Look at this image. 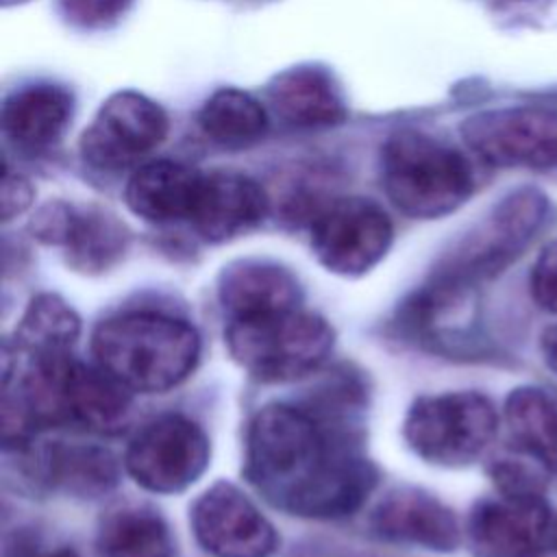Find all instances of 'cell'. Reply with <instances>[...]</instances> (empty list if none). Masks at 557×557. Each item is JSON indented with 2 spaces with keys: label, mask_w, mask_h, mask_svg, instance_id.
Instances as JSON below:
<instances>
[{
  "label": "cell",
  "mask_w": 557,
  "mask_h": 557,
  "mask_svg": "<svg viewBox=\"0 0 557 557\" xmlns=\"http://www.w3.org/2000/svg\"><path fill=\"white\" fill-rule=\"evenodd\" d=\"M244 474L274 507L302 518L352 513L374 485V468L329 416L292 405L257 411L246 433Z\"/></svg>",
  "instance_id": "cell-1"
},
{
  "label": "cell",
  "mask_w": 557,
  "mask_h": 557,
  "mask_svg": "<svg viewBox=\"0 0 557 557\" xmlns=\"http://www.w3.org/2000/svg\"><path fill=\"white\" fill-rule=\"evenodd\" d=\"M128 413L131 389L98 363H83L70 352L37 357L15 381V392L4 389V448L22 446L37 431L59 426L115 433Z\"/></svg>",
  "instance_id": "cell-2"
},
{
  "label": "cell",
  "mask_w": 557,
  "mask_h": 557,
  "mask_svg": "<svg viewBox=\"0 0 557 557\" xmlns=\"http://www.w3.org/2000/svg\"><path fill=\"white\" fill-rule=\"evenodd\" d=\"M96 363L131 392L159 394L196 368L200 337L194 326L161 313H124L94 331Z\"/></svg>",
  "instance_id": "cell-3"
},
{
  "label": "cell",
  "mask_w": 557,
  "mask_h": 557,
  "mask_svg": "<svg viewBox=\"0 0 557 557\" xmlns=\"http://www.w3.org/2000/svg\"><path fill=\"white\" fill-rule=\"evenodd\" d=\"M381 183L409 218L433 220L459 209L474 189L472 165L457 148L424 133L392 135L381 150Z\"/></svg>",
  "instance_id": "cell-4"
},
{
  "label": "cell",
  "mask_w": 557,
  "mask_h": 557,
  "mask_svg": "<svg viewBox=\"0 0 557 557\" xmlns=\"http://www.w3.org/2000/svg\"><path fill=\"white\" fill-rule=\"evenodd\" d=\"M226 348L233 361L263 383H283L313 372L329 357L335 333L300 307L259 318L231 320Z\"/></svg>",
  "instance_id": "cell-5"
},
{
  "label": "cell",
  "mask_w": 557,
  "mask_h": 557,
  "mask_svg": "<svg viewBox=\"0 0 557 557\" xmlns=\"http://www.w3.org/2000/svg\"><path fill=\"white\" fill-rule=\"evenodd\" d=\"M548 209V198L535 187L507 194L455 242L433 278L474 289L476 283L496 276L535 239Z\"/></svg>",
  "instance_id": "cell-6"
},
{
  "label": "cell",
  "mask_w": 557,
  "mask_h": 557,
  "mask_svg": "<svg viewBox=\"0 0 557 557\" xmlns=\"http://www.w3.org/2000/svg\"><path fill=\"white\" fill-rule=\"evenodd\" d=\"M498 431L492 400L479 392L426 394L411 403L403 420V440L413 455L442 468L476 461Z\"/></svg>",
  "instance_id": "cell-7"
},
{
  "label": "cell",
  "mask_w": 557,
  "mask_h": 557,
  "mask_svg": "<svg viewBox=\"0 0 557 557\" xmlns=\"http://www.w3.org/2000/svg\"><path fill=\"white\" fill-rule=\"evenodd\" d=\"M466 146L496 168H557V109L513 104L479 111L463 120Z\"/></svg>",
  "instance_id": "cell-8"
},
{
  "label": "cell",
  "mask_w": 557,
  "mask_h": 557,
  "mask_svg": "<svg viewBox=\"0 0 557 557\" xmlns=\"http://www.w3.org/2000/svg\"><path fill=\"white\" fill-rule=\"evenodd\" d=\"M205 431L183 416L148 422L128 444L124 468L137 485L154 494H178L194 485L209 466Z\"/></svg>",
  "instance_id": "cell-9"
},
{
  "label": "cell",
  "mask_w": 557,
  "mask_h": 557,
  "mask_svg": "<svg viewBox=\"0 0 557 557\" xmlns=\"http://www.w3.org/2000/svg\"><path fill=\"white\" fill-rule=\"evenodd\" d=\"M168 135V115L139 91H115L98 109L81 137L85 163L102 172H117L139 163Z\"/></svg>",
  "instance_id": "cell-10"
},
{
  "label": "cell",
  "mask_w": 557,
  "mask_h": 557,
  "mask_svg": "<svg viewBox=\"0 0 557 557\" xmlns=\"http://www.w3.org/2000/svg\"><path fill=\"white\" fill-rule=\"evenodd\" d=\"M394 228L387 213L368 198H339L311 226L315 259L333 274L361 276L389 250Z\"/></svg>",
  "instance_id": "cell-11"
},
{
  "label": "cell",
  "mask_w": 557,
  "mask_h": 557,
  "mask_svg": "<svg viewBox=\"0 0 557 557\" xmlns=\"http://www.w3.org/2000/svg\"><path fill=\"white\" fill-rule=\"evenodd\" d=\"M550 531L553 516L544 492L496 490L468 518V540L476 557H540Z\"/></svg>",
  "instance_id": "cell-12"
},
{
  "label": "cell",
  "mask_w": 557,
  "mask_h": 557,
  "mask_svg": "<svg viewBox=\"0 0 557 557\" xmlns=\"http://www.w3.org/2000/svg\"><path fill=\"white\" fill-rule=\"evenodd\" d=\"M189 520L198 544L213 557H272L278 546L272 522L226 481L198 496Z\"/></svg>",
  "instance_id": "cell-13"
},
{
  "label": "cell",
  "mask_w": 557,
  "mask_h": 557,
  "mask_svg": "<svg viewBox=\"0 0 557 557\" xmlns=\"http://www.w3.org/2000/svg\"><path fill=\"white\" fill-rule=\"evenodd\" d=\"M376 537L424 550L450 553L461 542V531L450 507L418 487L389 490L370 513Z\"/></svg>",
  "instance_id": "cell-14"
},
{
  "label": "cell",
  "mask_w": 557,
  "mask_h": 557,
  "mask_svg": "<svg viewBox=\"0 0 557 557\" xmlns=\"http://www.w3.org/2000/svg\"><path fill=\"white\" fill-rule=\"evenodd\" d=\"M33 444L30 440L13 450L24 457L28 474L41 485L81 498H98L117 485V461L107 448L57 440Z\"/></svg>",
  "instance_id": "cell-15"
},
{
  "label": "cell",
  "mask_w": 557,
  "mask_h": 557,
  "mask_svg": "<svg viewBox=\"0 0 557 557\" xmlns=\"http://www.w3.org/2000/svg\"><path fill=\"white\" fill-rule=\"evenodd\" d=\"M268 213L263 187L237 172L202 176L200 194L189 224L207 242H226L252 231Z\"/></svg>",
  "instance_id": "cell-16"
},
{
  "label": "cell",
  "mask_w": 557,
  "mask_h": 557,
  "mask_svg": "<svg viewBox=\"0 0 557 557\" xmlns=\"http://www.w3.org/2000/svg\"><path fill=\"white\" fill-rule=\"evenodd\" d=\"M268 102L292 126L326 128L346 120V98L335 76L320 65H296L268 85Z\"/></svg>",
  "instance_id": "cell-17"
},
{
  "label": "cell",
  "mask_w": 557,
  "mask_h": 557,
  "mask_svg": "<svg viewBox=\"0 0 557 557\" xmlns=\"http://www.w3.org/2000/svg\"><path fill=\"white\" fill-rule=\"evenodd\" d=\"M202 176V172L178 161H146L128 178L124 198L128 209L146 222H189Z\"/></svg>",
  "instance_id": "cell-18"
},
{
  "label": "cell",
  "mask_w": 557,
  "mask_h": 557,
  "mask_svg": "<svg viewBox=\"0 0 557 557\" xmlns=\"http://www.w3.org/2000/svg\"><path fill=\"white\" fill-rule=\"evenodd\" d=\"M218 298L231 320L296 309L302 292L296 276L270 261H237L222 270Z\"/></svg>",
  "instance_id": "cell-19"
},
{
  "label": "cell",
  "mask_w": 557,
  "mask_h": 557,
  "mask_svg": "<svg viewBox=\"0 0 557 557\" xmlns=\"http://www.w3.org/2000/svg\"><path fill=\"white\" fill-rule=\"evenodd\" d=\"M74 115L72 94L54 83H28L2 104V133L20 148L39 150L57 144Z\"/></svg>",
  "instance_id": "cell-20"
},
{
  "label": "cell",
  "mask_w": 557,
  "mask_h": 557,
  "mask_svg": "<svg viewBox=\"0 0 557 557\" xmlns=\"http://www.w3.org/2000/svg\"><path fill=\"white\" fill-rule=\"evenodd\" d=\"M505 424L518 453L557 470V398L522 385L505 400Z\"/></svg>",
  "instance_id": "cell-21"
},
{
  "label": "cell",
  "mask_w": 557,
  "mask_h": 557,
  "mask_svg": "<svg viewBox=\"0 0 557 557\" xmlns=\"http://www.w3.org/2000/svg\"><path fill=\"white\" fill-rule=\"evenodd\" d=\"M96 550L98 557H170L172 537L157 511L122 505L100 520Z\"/></svg>",
  "instance_id": "cell-22"
},
{
  "label": "cell",
  "mask_w": 557,
  "mask_h": 557,
  "mask_svg": "<svg viewBox=\"0 0 557 557\" xmlns=\"http://www.w3.org/2000/svg\"><path fill=\"white\" fill-rule=\"evenodd\" d=\"M202 133L226 148H244L263 139L268 131L265 107L248 91L222 87L198 111Z\"/></svg>",
  "instance_id": "cell-23"
},
{
  "label": "cell",
  "mask_w": 557,
  "mask_h": 557,
  "mask_svg": "<svg viewBox=\"0 0 557 557\" xmlns=\"http://www.w3.org/2000/svg\"><path fill=\"white\" fill-rule=\"evenodd\" d=\"M78 333L81 320L76 311L57 294H39L28 302L20 318L13 344L15 352L37 359L70 352Z\"/></svg>",
  "instance_id": "cell-24"
},
{
  "label": "cell",
  "mask_w": 557,
  "mask_h": 557,
  "mask_svg": "<svg viewBox=\"0 0 557 557\" xmlns=\"http://www.w3.org/2000/svg\"><path fill=\"white\" fill-rule=\"evenodd\" d=\"M126 228L111 213L96 207H72L63 242L67 261L81 272H102L126 250Z\"/></svg>",
  "instance_id": "cell-25"
},
{
  "label": "cell",
  "mask_w": 557,
  "mask_h": 557,
  "mask_svg": "<svg viewBox=\"0 0 557 557\" xmlns=\"http://www.w3.org/2000/svg\"><path fill=\"white\" fill-rule=\"evenodd\" d=\"M133 0H59L61 15L76 28L100 30L117 24Z\"/></svg>",
  "instance_id": "cell-26"
},
{
  "label": "cell",
  "mask_w": 557,
  "mask_h": 557,
  "mask_svg": "<svg viewBox=\"0 0 557 557\" xmlns=\"http://www.w3.org/2000/svg\"><path fill=\"white\" fill-rule=\"evenodd\" d=\"M531 294L542 309L557 315V239L546 244L533 263Z\"/></svg>",
  "instance_id": "cell-27"
},
{
  "label": "cell",
  "mask_w": 557,
  "mask_h": 557,
  "mask_svg": "<svg viewBox=\"0 0 557 557\" xmlns=\"http://www.w3.org/2000/svg\"><path fill=\"white\" fill-rule=\"evenodd\" d=\"M33 202V187L30 183L17 174L4 168L2 176V220L11 222L20 213H24Z\"/></svg>",
  "instance_id": "cell-28"
},
{
  "label": "cell",
  "mask_w": 557,
  "mask_h": 557,
  "mask_svg": "<svg viewBox=\"0 0 557 557\" xmlns=\"http://www.w3.org/2000/svg\"><path fill=\"white\" fill-rule=\"evenodd\" d=\"M2 557H76L65 546H48L33 535H15L7 542Z\"/></svg>",
  "instance_id": "cell-29"
},
{
  "label": "cell",
  "mask_w": 557,
  "mask_h": 557,
  "mask_svg": "<svg viewBox=\"0 0 557 557\" xmlns=\"http://www.w3.org/2000/svg\"><path fill=\"white\" fill-rule=\"evenodd\" d=\"M540 352H542V359L548 366V370H553L557 374V324H550L542 331Z\"/></svg>",
  "instance_id": "cell-30"
},
{
  "label": "cell",
  "mask_w": 557,
  "mask_h": 557,
  "mask_svg": "<svg viewBox=\"0 0 557 557\" xmlns=\"http://www.w3.org/2000/svg\"><path fill=\"white\" fill-rule=\"evenodd\" d=\"M550 544L557 550V522H553V531H550Z\"/></svg>",
  "instance_id": "cell-31"
},
{
  "label": "cell",
  "mask_w": 557,
  "mask_h": 557,
  "mask_svg": "<svg viewBox=\"0 0 557 557\" xmlns=\"http://www.w3.org/2000/svg\"><path fill=\"white\" fill-rule=\"evenodd\" d=\"M17 2H24V0H4L7 7H9V4H17Z\"/></svg>",
  "instance_id": "cell-32"
},
{
  "label": "cell",
  "mask_w": 557,
  "mask_h": 557,
  "mask_svg": "<svg viewBox=\"0 0 557 557\" xmlns=\"http://www.w3.org/2000/svg\"><path fill=\"white\" fill-rule=\"evenodd\" d=\"M494 2H524V0H494Z\"/></svg>",
  "instance_id": "cell-33"
}]
</instances>
